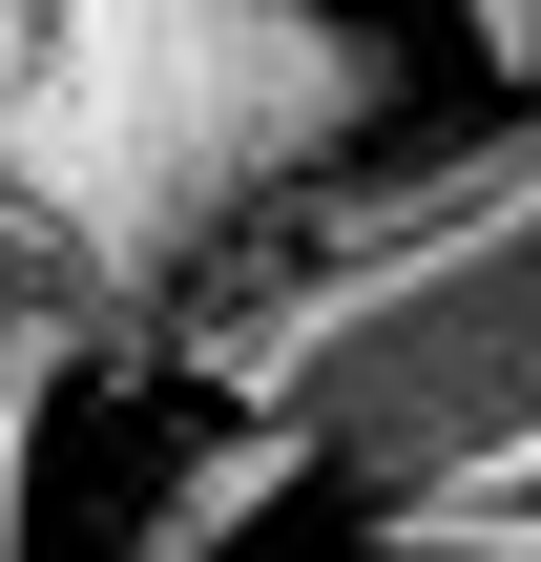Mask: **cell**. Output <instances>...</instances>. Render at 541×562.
Returning a JSON list of instances; mask_svg holds the SVG:
<instances>
[{
	"instance_id": "obj_4",
	"label": "cell",
	"mask_w": 541,
	"mask_h": 562,
	"mask_svg": "<svg viewBox=\"0 0 541 562\" xmlns=\"http://www.w3.org/2000/svg\"><path fill=\"white\" fill-rule=\"evenodd\" d=\"M63 396H83V355H42V334H0V562L42 542V438H63Z\"/></svg>"
},
{
	"instance_id": "obj_3",
	"label": "cell",
	"mask_w": 541,
	"mask_h": 562,
	"mask_svg": "<svg viewBox=\"0 0 541 562\" xmlns=\"http://www.w3.org/2000/svg\"><path fill=\"white\" fill-rule=\"evenodd\" d=\"M0 334H42V355H83V375H167L146 292H125L63 209H21V188H0Z\"/></svg>"
},
{
	"instance_id": "obj_1",
	"label": "cell",
	"mask_w": 541,
	"mask_h": 562,
	"mask_svg": "<svg viewBox=\"0 0 541 562\" xmlns=\"http://www.w3.org/2000/svg\"><path fill=\"white\" fill-rule=\"evenodd\" d=\"M396 125L417 42L375 0H0V188L63 209L146 292V334Z\"/></svg>"
},
{
	"instance_id": "obj_2",
	"label": "cell",
	"mask_w": 541,
	"mask_h": 562,
	"mask_svg": "<svg viewBox=\"0 0 541 562\" xmlns=\"http://www.w3.org/2000/svg\"><path fill=\"white\" fill-rule=\"evenodd\" d=\"M292 501H313V459H292L271 417H208V438H188V459L125 501V542H104V562H250Z\"/></svg>"
},
{
	"instance_id": "obj_5",
	"label": "cell",
	"mask_w": 541,
	"mask_h": 562,
	"mask_svg": "<svg viewBox=\"0 0 541 562\" xmlns=\"http://www.w3.org/2000/svg\"><path fill=\"white\" fill-rule=\"evenodd\" d=\"M438 21H459V63H480L500 104H521V83H541V0H438Z\"/></svg>"
},
{
	"instance_id": "obj_6",
	"label": "cell",
	"mask_w": 541,
	"mask_h": 562,
	"mask_svg": "<svg viewBox=\"0 0 541 562\" xmlns=\"http://www.w3.org/2000/svg\"><path fill=\"white\" fill-rule=\"evenodd\" d=\"M480 501H541V417H521V438H500V459H480Z\"/></svg>"
}]
</instances>
